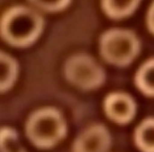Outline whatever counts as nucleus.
I'll return each instance as SVG.
<instances>
[{"instance_id":"obj_13","label":"nucleus","mask_w":154,"mask_h":152,"mask_svg":"<svg viewBox=\"0 0 154 152\" xmlns=\"http://www.w3.org/2000/svg\"><path fill=\"white\" fill-rule=\"evenodd\" d=\"M147 24H148V28H149L150 31L154 34V4L151 6L150 11L148 13Z\"/></svg>"},{"instance_id":"obj_10","label":"nucleus","mask_w":154,"mask_h":152,"mask_svg":"<svg viewBox=\"0 0 154 152\" xmlns=\"http://www.w3.org/2000/svg\"><path fill=\"white\" fill-rule=\"evenodd\" d=\"M17 73L16 61L5 52H1V91H6L14 85Z\"/></svg>"},{"instance_id":"obj_9","label":"nucleus","mask_w":154,"mask_h":152,"mask_svg":"<svg viewBox=\"0 0 154 152\" xmlns=\"http://www.w3.org/2000/svg\"><path fill=\"white\" fill-rule=\"evenodd\" d=\"M139 1H103L102 8L109 17L122 19L131 14L138 5Z\"/></svg>"},{"instance_id":"obj_7","label":"nucleus","mask_w":154,"mask_h":152,"mask_svg":"<svg viewBox=\"0 0 154 152\" xmlns=\"http://www.w3.org/2000/svg\"><path fill=\"white\" fill-rule=\"evenodd\" d=\"M135 141L143 152H154V119H148L139 125Z\"/></svg>"},{"instance_id":"obj_6","label":"nucleus","mask_w":154,"mask_h":152,"mask_svg":"<svg viewBox=\"0 0 154 152\" xmlns=\"http://www.w3.org/2000/svg\"><path fill=\"white\" fill-rule=\"evenodd\" d=\"M105 111L112 121L127 124L133 120L136 114V104L127 94L112 93L106 98Z\"/></svg>"},{"instance_id":"obj_12","label":"nucleus","mask_w":154,"mask_h":152,"mask_svg":"<svg viewBox=\"0 0 154 152\" xmlns=\"http://www.w3.org/2000/svg\"><path fill=\"white\" fill-rule=\"evenodd\" d=\"M38 7L48 12H57L64 9L70 3L69 1H31Z\"/></svg>"},{"instance_id":"obj_8","label":"nucleus","mask_w":154,"mask_h":152,"mask_svg":"<svg viewBox=\"0 0 154 152\" xmlns=\"http://www.w3.org/2000/svg\"><path fill=\"white\" fill-rule=\"evenodd\" d=\"M136 84L143 94L154 96V59L147 61L140 67L136 76Z\"/></svg>"},{"instance_id":"obj_11","label":"nucleus","mask_w":154,"mask_h":152,"mask_svg":"<svg viewBox=\"0 0 154 152\" xmlns=\"http://www.w3.org/2000/svg\"><path fill=\"white\" fill-rule=\"evenodd\" d=\"M1 152H26L20 143L14 130L4 127L1 130Z\"/></svg>"},{"instance_id":"obj_3","label":"nucleus","mask_w":154,"mask_h":152,"mask_svg":"<svg viewBox=\"0 0 154 152\" xmlns=\"http://www.w3.org/2000/svg\"><path fill=\"white\" fill-rule=\"evenodd\" d=\"M139 42L134 33L123 29H111L100 40V52L112 65L125 66L138 54Z\"/></svg>"},{"instance_id":"obj_5","label":"nucleus","mask_w":154,"mask_h":152,"mask_svg":"<svg viewBox=\"0 0 154 152\" xmlns=\"http://www.w3.org/2000/svg\"><path fill=\"white\" fill-rule=\"evenodd\" d=\"M111 144L108 130L102 125H94L77 138L73 152H107Z\"/></svg>"},{"instance_id":"obj_1","label":"nucleus","mask_w":154,"mask_h":152,"mask_svg":"<svg viewBox=\"0 0 154 152\" xmlns=\"http://www.w3.org/2000/svg\"><path fill=\"white\" fill-rule=\"evenodd\" d=\"M44 20L35 11L25 6H15L8 11L1 20V35L9 44L27 47L40 35Z\"/></svg>"},{"instance_id":"obj_2","label":"nucleus","mask_w":154,"mask_h":152,"mask_svg":"<svg viewBox=\"0 0 154 152\" xmlns=\"http://www.w3.org/2000/svg\"><path fill=\"white\" fill-rule=\"evenodd\" d=\"M27 136L40 149L55 146L66 135V126L59 111L45 108L35 111L26 125Z\"/></svg>"},{"instance_id":"obj_4","label":"nucleus","mask_w":154,"mask_h":152,"mask_svg":"<svg viewBox=\"0 0 154 152\" xmlns=\"http://www.w3.org/2000/svg\"><path fill=\"white\" fill-rule=\"evenodd\" d=\"M65 75L71 84L84 90L98 88L106 79L103 68L84 54L75 55L66 61Z\"/></svg>"}]
</instances>
